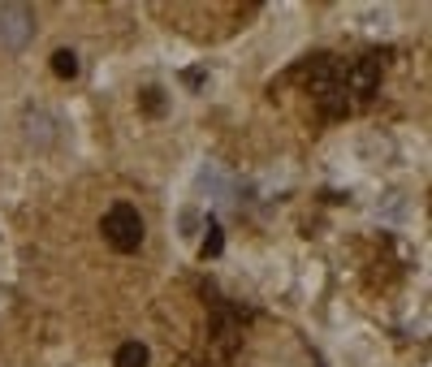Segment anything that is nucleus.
I'll list each match as a JSON object with an SVG mask.
<instances>
[{
	"label": "nucleus",
	"instance_id": "f257e3e1",
	"mask_svg": "<svg viewBox=\"0 0 432 367\" xmlns=\"http://www.w3.org/2000/svg\"><path fill=\"white\" fill-rule=\"evenodd\" d=\"M104 242L113 246V251H139V242H143V217H139V207H130V203H113L104 212Z\"/></svg>",
	"mask_w": 432,
	"mask_h": 367
},
{
	"label": "nucleus",
	"instance_id": "f03ea898",
	"mask_svg": "<svg viewBox=\"0 0 432 367\" xmlns=\"http://www.w3.org/2000/svg\"><path fill=\"white\" fill-rule=\"evenodd\" d=\"M35 35V13L26 5H5L0 9V43L5 48H26V39Z\"/></svg>",
	"mask_w": 432,
	"mask_h": 367
},
{
	"label": "nucleus",
	"instance_id": "7ed1b4c3",
	"mask_svg": "<svg viewBox=\"0 0 432 367\" xmlns=\"http://www.w3.org/2000/svg\"><path fill=\"white\" fill-rule=\"evenodd\" d=\"M147 346L143 341H126V346H117V354H113V363L117 367H147Z\"/></svg>",
	"mask_w": 432,
	"mask_h": 367
},
{
	"label": "nucleus",
	"instance_id": "20e7f679",
	"mask_svg": "<svg viewBox=\"0 0 432 367\" xmlns=\"http://www.w3.org/2000/svg\"><path fill=\"white\" fill-rule=\"evenodd\" d=\"M52 74H57V78H74L78 74V52L57 48V52H52Z\"/></svg>",
	"mask_w": 432,
	"mask_h": 367
},
{
	"label": "nucleus",
	"instance_id": "39448f33",
	"mask_svg": "<svg viewBox=\"0 0 432 367\" xmlns=\"http://www.w3.org/2000/svg\"><path fill=\"white\" fill-rule=\"evenodd\" d=\"M221 246H225V234H221V225H216V221H207V238H203V259L221 255Z\"/></svg>",
	"mask_w": 432,
	"mask_h": 367
},
{
	"label": "nucleus",
	"instance_id": "423d86ee",
	"mask_svg": "<svg viewBox=\"0 0 432 367\" xmlns=\"http://www.w3.org/2000/svg\"><path fill=\"white\" fill-rule=\"evenodd\" d=\"M143 109H147V113H160V109H165V99H160V91H156V87H147V91H143Z\"/></svg>",
	"mask_w": 432,
	"mask_h": 367
}]
</instances>
